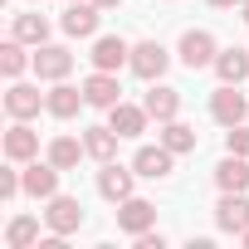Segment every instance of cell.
<instances>
[{
    "label": "cell",
    "instance_id": "52a82bcc",
    "mask_svg": "<svg viewBox=\"0 0 249 249\" xmlns=\"http://www.w3.org/2000/svg\"><path fill=\"white\" fill-rule=\"evenodd\" d=\"M132 171H137V176H147V181H166V176L176 171V152H171L166 142H157V147H137Z\"/></svg>",
    "mask_w": 249,
    "mask_h": 249
},
{
    "label": "cell",
    "instance_id": "7a4b0ae2",
    "mask_svg": "<svg viewBox=\"0 0 249 249\" xmlns=\"http://www.w3.org/2000/svg\"><path fill=\"white\" fill-rule=\"evenodd\" d=\"M127 69H132L137 78L157 83V78L171 69V54H166V44H161V39H142V44H132V59H127Z\"/></svg>",
    "mask_w": 249,
    "mask_h": 249
},
{
    "label": "cell",
    "instance_id": "d4e9b609",
    "mask_svg": "<svg viewBox=\"0 0 249 249\" xmlns=\"http://www.w3.org/2000/svg\"><path fill=\"white\" fill-rule=\"evenodd\" d=\"M161 142L176 152V157H186V152H196V127H191V122H181V117H171V122H161Z\"/></svg>",
    "mask_w": 249,
    "mask_h": 249
},
{
    "label": "cell",
    "instance_id": "2e32d148",
    "mask_svg": "<svg viewBox=\"0 0 249 249\" xmlns=\"http://www.w3.org/2000/svg\"><path fill=\"white\" fill-rule=\"evenodd\" d=\"M78 107H88V98H83V88H73V83H64V78L44 93V112H54L59 122L78 117Z\"/></svg>",
    "mask_w": 249,
    "mask_h": 249
},
{
    "label": "cell",
    "instance_id": "1f68e13d",
    "mask_svg": "<svg viewBox=\"0 0 249 249\" xmlns=\"http://www.w3.org/2000/svg\"><path fill=\"white\" fill-rule=\"evenodd\" d=\"M239 244H249V230H244V234H239Z\"/></svg>",
    "mask_w": 249,
    "mask_h": 249
},
{
    "label": "cell",
    "instance_id": "4dcf8cb0",
    "mask_svg": "<svg viewBox=\"0 0 249 249\" xmlns=\"http://www.w3.org/2000/svg\"><path fill=\"white\" fill-rule=\"evenodd\" d=\"M239 15H244V25H249V0H244V5H239Z\"/></svg>",
    "mask_w": 249,
    "mask_h": 249
},
{
    "label": "cell",
    "instance_id": "7402d4cb",
    "mask_svg": "<svg viewBox=\"0 0 249 249\" xmlns=\"http://www.w3.org/2000/svg\"><path fill=\"white\" fill-rule=\"evenodd\" d=\"M10 35L25 39V44H49V20H44L39 10H25V15L10 20Z\"/></svg>",
    "mask_w": 249,
    "mask_h": 249
},
{
    "label": "cell",
    "instance_id": "9c48e42d",
    "mask_svg": "<svg viewBox=\"0 0 249 249\" xmlns=\"http://www.w3.org/2000/svg\"><path fill=\"white\" fill-rule=\"evenodd\" d=\"M35 73H39L44 83H59V78L73 73V54H69L64 44H35Z\"/></svg>",
    "mask_w": 249,
    "mask_h": 249
},
{
    "label": "cell",
    "instance_id": "ac0fdd59",
    "mask_svg": "<svg viewBox=\"0 0 249 249\" xmlns=\"http://www.w3.org/2000/svg\"><path fill=\"white\" fill-rule=\"evenodd\" d=\"M142 107H147V112H152L157 122H171V117L181 112V93H176L171 83H161V78H157V83L147 88V98H142Z\"/></svg>",
    "mask_w": 249,
    "mask_h": 249
},
{
    "label": "cell",
    "instance_id": "5b68a950",
    "mask_svg": "<svg viewBox=\"0 0 249 249\" xmlns=\"http://www.w3.org/2000/svg\"><path fill=\"white\" fill-rule=\"evenodd\" d=\"M215 225L225 230V234H244L249 230V196L244 191H220V205H215Z\"/></svg>",
    "mask_w": 249,
    "mask_h": 249
},
{
    "label": "cell",
    "instance_id": "603a6c76",
    "mask_svg": "<svg viewBox=\"0 0 249 249\" xmlns=\"http://www.w3.org/2000/svg\"><path fill=\"white\" fill-rule=\"evenodd\" d=\"M25 69H35V54H25V39H5V44H0V73H5V78H20Z\"/></svg>",
    "mask_w": 249,
    "mask_h": 249
},
{
    "label": "cell",
    "instance_id": "8fae6325",
    "mask_svg": "<svg viewBox=\"0 0 249 249\" xmlns=\"http://www.w3.org/2000/svg\"><path fill=\"white\" fill-rule=\"evenodd\" d=\"M59 176H64V171H59L49 157H44V161H39V157H35V161H25V196H35V200L59 196Z\"/></svg>",
    "mask_w": 249,
    "mask_h": 249
},
{
    "label": "cell",
    "instance_id": "f1b7e54d",
    "mask_svg": "<svg viewBox=\"0 0 249 249\" xmlns=\"http://www.w3.org/2000/svg\"><path fill=\"white\" fill-rule=\"evenodd\" d=\"M215 10H234V5H244V0H210Z\"/></svg>",
    "mask_w": 249,
    "mask_h": 249
},
{
    "label": "cell",
    "instance_id": "e0dca14e",
    "mask_svg": "<svg viewBox=\"0 0 249 249\" xmlns=\"http://www.w3.org/2000/svg\"><path fill=\"white\" fill-rule=\"evenodd\" d=\"M39 157V132L30 127V122H15V127L5 132V161H35Z\"/></svg>",
    "mask_w": 249,
    "mask_h": 249
},
{
    "label": "cell",
    "instance_id": "484cf974",
    "mask_svg": "<svg viewBox=\"0 0 249 249\" xmlns=\"http://www.w3.org/2000/svg\"><path fill=\"white\" fill-rule=\"evenodd\" d=\"M39 244V220L35 215H15L5 230V249H35Z\"/></svg>",
    "mask_w": 249,
    "mask_h": 249
},
{
    "label": "cell",
    "instance_id": "7c38bea8",
    "mask_svg": "<svg viewBox=\"0 0 249 249\" xmlns=\"http://www.w3.org/2000/svg\"><path fill=\"white\" fill-rule=\"evenodd\" d=\"M132 181H137V171H132V166L103 161V171H98V196H103V200H112V205H122V200L132 196Z\"/></svg>",
    "mask_w": 249,
    "mask_h": 249
},
{
    "label": "cell",
    "instance_id": "d6986e66",
    "mask_svg": "<svg viewBox=\"0 0 249 249\" xmlns=\"http://www.w3.org/2000/svg\"><path fill=\"white\" fill-rule=\"evenodd\" d=\"M215 186L220 191H249V157L225 152V161L215 166Z\"/></svg>",
    "mask_w": 249,
    "mask_h": 249
},
{
    "label": "cell",
    "instance_id": "30bf717a",
    "mask_svg": "<svg viewBox=\"0 0 249 249\" xmlns=\"http://www.w3.org/2000/svg\"><path fill=\"white\" fill-rule=\"evenodd\" d=\"M83 98H88V107H117L122 103V83H117V73H107V69H93L88 78H83Z\"/></svg>",
    "mask_w": 249,
    "mask_h": 249
},
{
    "label": "cell",
    "instance_id": "5bb4252c",
    "mask_svg": "<svg viewBox=\"0 0 249 249\" xmlns=\"http://www.w3.org/2000/svg\"><path fill=\"white\" fill-rule=\"evenodd\" d=\"M39 107H44V93H39L35 83H20V78H10V93H5V112H10L15 122H30V117H39Z\"/></svg>",
    "mask_w": 249,
    "mask_h": 249
},
{
    "label": "cell",
    "instance_id": "9a60e30c",
    "mask_svg": "<svg viewBox=\"0 0 249 249\" xmlns=\"http://www.w3.org/2000/svg\"><path fill=\"white\" fill-rule=\"evenodd\" d=\"M88 59H93V69H107V73H117L122 64L132 59V44L122 39V35H98V39H93V54H88Z\"/></svg>",
    "mask_w": 249,
    "mask_h": 249
},
{
    "label": "cell",
    "instance_id": "cb8c5ba5",
    "mask_svg": "<svg viewBox=\"0 0 249 249\" xmlns=\"http://www.w3.org/2000/svg\"><path fill=\"white\" fill-rule=\"evenodd\" d=\"M83 157H88L83 137H54V142H49V161H54L59 171H73V166H78Z\"/></svg>",
    "mask_w": 249,
    "mask_h": 249
},
{
    "label": "cell",
    "instance_id": "f546056e",
    "mask_svg": "<svg viewBox=\"0 0 249 249\" xmlns=\"http://www.w3.org/2000/svg\"><path fill=\"white\" fill-rule=\"evenodd\" d=\"M93 5H103V10H117V5H122V0H93Z\"/></svg>",
    "mask_w": 249,
    "mask_h": 249
},
{
    "label": "cell",
    "instance_id": "4316f807",
    "mask_svg": "<svg viewBox=\"0 0 249 249\" xmlns=\"http://www.w3.org/2000/svg\"><path fill=\"white\" fill-rule=\"evenodd\" d=\"M225 152H234V157H249V127H244V122L225 127Z\"/></svg>",
    "mask_w": 249,
    "mask_h": 249
},
{
    "label": "cell",
    "instance_id": "8992f818",
    "mask_svg": "<svg viewBox=\"0 0 249 249\" xmlns=\"http://www.w3.org/2000/svg\"><path fill=\"white\" fill-rule=\"evenodd\" d=\"M98 20H103V5H93V0H69V10H64V35L69 39H93L98 35Z\"/></svg>",
    "mask_w": 249,
    "mask_h": 249
},
{
    "label": "cell",
    "instance_id": "6da1fadb",
    "mask_svg": "<svg viewBox=\"0 0 249 249\" xmlns=\"http://www.w3.org/2000/svg\"><path fill=\"white\" fill-rule=\"evenodd\" d=\"M215 54H220V44H215L210 30H186L181 44H176V59H181L191 73H196V69H215Z\"/></svg>",
    "mask_w": 249,
    "mask_h": 249
},
{
    "label": "cell",
    "instance_id": "ffe728a7",
    "mask_svg": "<svg viewBox=\"0 0 249 249\" xmlns=\"http://www.w3.org/2000/svg\"><path fill=\"white\" fill-rule=\"evenodd\" d=\"M117 142H122V137L107 127V122H103V127H88V132H83V147H88V157H93L98 166H103V161H117Z\"/></svg>",
    "mask_w": 249,
    "mask_h": 249
},
{
    "label": "cell",
    "instance_id": "277c9868",
    "mask_svg": "<svg viewBox=\"0 0 249 249\" xmlns=\"http://www.w3.org/2000/svg\"><path fill=\"white\" fill-rule=\"evenodd\" d=\"M244 112H249V98L239 93V83H220V88L210 93V117L220 122V127H234V122H244Z\"/></svg>",
    "mask_w": 249,
    "mask_h": 249
},
{
    "label": "cell",
    "instance_id": "4fadbf2b",
    "mask_svg": "<svg viewBox=\"0 0 249 249\" xmlns=\"http://www.w3.org/2000/svg\"><path fill=\"white\" fill-rule=\"evenodd\" d=\"M152 225H157V205H152V200L127 196V200L117 205V230H122V234H132V239H137V234L152 230Z\"/></svg>",
    "mask_w": 249,
    "mask_h": 249
},
{
    "label": "cell",
    "instance_id": "44dd1931",
    "mask_svg": "<svg viewBox=\"0 0 249 249\" xmlns=\"http://www.w3.org/2000/svg\"><path fill=\"white\" fill-rule=\"evenodd\" d=\"M215 78L220 83H244L249 78V49H220L215 54Z\"/></svg>",
    "mask_w": 249,
    "mask_h": 249
},
{
    "label": "cell",
    "instance_id": "ba28073f",
    "mask_svg": "<svg viewBox=\"0 0 249 249\" xmlns=\"http://www.w3.org/2000/svg\"><path fill=\"white\" fill-rule=\"evenodd\" d=\"M147 122H152V112H147L142 103H117V107H107V127H112L122 142L142 137V132H147Z\"/></svg>",
    "mask_w": 249,
    "mask_h": 249
},
{
    "label": "cell",
    "instance_id": "3957f363",
    "mask_svg": "<svg viewBox=\"0 0 249 249\" xmlns=\"http://www.w3.org/2000/svg\"><path fill=\"white\" fill-rule=\"evenodd\" d=\"M44 225H49V234H78L83 230V205H78V196H49V210H44Z\"/></svg>",
    "mask_w": 249,
    "mask_h": 249
},
{
    "label": "cell",
    "instance_id": "83f0119b",
    "mask_svg": "<svg viewBox=\"0 0 249 249\" xmlns=\"http://www.w3.org/2000/svg\"><path fill=\"white\" fill-rule=\"evenodd\" d=\"M137 249H166V239H161L157 230H142V234H137Z\"/></svg>",
    "mask_w": 249,
    "mask_h": 249
}]
</instances>
